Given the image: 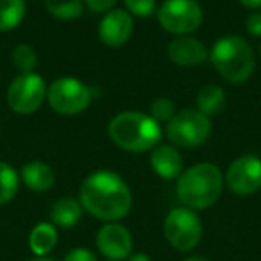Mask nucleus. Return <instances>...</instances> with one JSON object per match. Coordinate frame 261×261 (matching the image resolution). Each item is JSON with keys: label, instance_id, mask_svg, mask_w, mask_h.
<instances>
[{"label": "nucleus", "instance_id": "f257e3e1", "mask_svg": "<svg viewBox=\"0 0 261 261\" xmlns=\"http://www.w3.org/2000/svg\"><path fill=\"white\" fill-rule=\"evenodd\" d=\"M79 202L84 211L98 220L118 222L133 207V193L127 182L111 170H95L79 188Z\"/></svg>", "mask_w": 261, "mask_h": 261}, {"label": "nucleus", "instance_id": "f03ea898", "mask_svg": "<svg viewBox=\"0 0 261 261\" xmlns=\"http://www.w3.org/2000/svg\"><path fill=\"white\" fill-rule=\"evenodd\" d=\"M224 186V175L217 165L197 163L177 177L175 195L185 207L200 211L218 202Z\"/></svg>", "mask_w": 261, "mask_h": 261}, {"label": "nucleus", "instance_id": "7ed1b4c3", "mask_svg": "<svg viewBox=\"0 0 261 261\" xmlns=\"http://www.w3.org/2000/svg\"><path fill=\"white\" fill-rule=\"evenodd\" d=\"M109 140L127 152H147L160 145L163 130L150 115L142 111H122L108 125Z\"/></svg>", "mask_w": 261, "mask_h": 261}, {"label": "nucleus", "instance_id": "20e7f679", "mask_svg": "<svg viewBox=\"0 0 261 261\" xmlns=\"http://www.w3.org/2000/svg\"><path fill=\"white\" fill-rule=\"evenodd\" d=\"M210 61L222 79L231 84H242L252 75L256 56L249 41L236 34H227L213 43Z\"/></svg>", "mask_w": 261, "mask_h": 261}, {"label": "nucleus", "instance_id": "39448f33", "mask_svg": "<svg viewBox=\"0 0 261 261\" xmlns=\"http://www.w3.org/2000/svg\"><path fill=\"white\" fill-rule=\"evenodd\" d=\"M213 123L199 109H182L165 125L168 142L181 149H197L210 140Z\"/></svg>", "mask_w": 261, "mask_h": 261}, {"label": "nucleus", "instance_id": "423d86ee", "mask_svg": "<svg viewBox=\"0 0 261 261\" xmlns=\"http://www.w3.org/2000/svg\"><path fill=\"white\" fill-rule=\"evenodd\" d=\"M93 90L75 77H61L47 88V102L58 115L75 116L90 108Z\"/></svg>", "mask_w": 261, "mask_h": 261}, {"label": "nucleus", "instance_id": "0eeeda50", "mask_svg": "<svg viewBox=\"0 0 261 261\" xmlns=\"http://www.w3.org/2000/svg\"><path fill=\"white\" fill-rule=\"evenodd\" d=\"M156 16L160 25L175 36H190L204 22V11L197 0H165Z\"/></svg>", "mask_w": 261, "mask_h": 261}, {"label": "nucleus", "instance_id": "6e6552de", "mask_svg": "<svg viewBox=\"0 0 261 261\" xmlns=\"http://www.w3.org/2000/svg\"><path fill=\"white\" fill-rule=\"evenodd\" d=\"M47 84L38 73H18L9 83L6 100L13 113L29 116L36 113L47 100Z\"/></svg>", "mask_w": 261, "mask_h": 261}, {"label": "nucleus", "instance_id": "1a4fd4ad", "mask_svg": "<svg viewBox=\"0 0 261 261\" xmlns=\"http://www.w3.org/2000/svg\"><path fill=\"white\" fill-rule=\"evenodd\" d=\"M165 238L181 252L193 250L202 240V222L193 210L185 206L174 207L165 218Z\"/></svg>", "mask_w": 261, "mask_h": 261}, {"label": "nucleus", "instance_id": "9d476101", "mask_svg": "<svg viewBox=\"0 0 261 261\" xmlns=\"http://www.w3.org/2000/svg\"><path fill=\"white\" fill-rule=\"evenodd\" d=\"M224 185L234 195H254L261 190V158L245 154L232 161L224 175Z\"/></svg>", "mask_w": 261, "mask_h": 261}, {"label": "nucleus", "instance_id": "9b49d317", "mask_svg": "<svg viewBox=\"0 0 261 261\" xmlns=\"http://www.w3.org/2000/svg\"><path fill=\"white\" fill-rule=\"evenodd\" d=\"M97 249L109 261H127L133 254V234L125 225L108 222L97 232Z\"/></svg>", "mask_w": 261, "mask_h": 261}, {"label": "nucleus", "instance_id": "f8f14e48", "mask_svg": "<svg viewBox=\"0 0 261 261\" xmlns=\"http://www.w3.org/2000/svg\"><path fill=\"white\" fill-rule=\"evenodd\" d=\"M135 31V20L127 13L125 9H111L102 16L100 23H98V40L106 45V47L118 48L129 41Z\"/></svg>", "mask_w": 261, "mask_h": 261}, {"label": "nucleus", "instance_id": "ddd939ff", "mask_svg": "<svg viewBox=\"0 0 261 261\" xmlns=\"http://www.w3.org/2000/svg\"><path fill=\"white\" fill-rule=\"evenodd\" d=\"M167 56L174 65L192 68L210 59L206 45L192 36H177L167 47Z\"/></svg>", "mask_w": 261, "mask_h": 261}, {"label": "nucleus", "instance_id": "4468645a", "mask_svg": "<svg viewBox=\"0 0 261 261\" xmlns=\"http://www.w3.org/2000/svg\"><path fill=\"white\" fill-rule=\"evenodd\" d=\"M150 168L165 181L177 179L182 174V156L172 143H160L150 150Z\"/></svg>", "mask_w": 261, "mask_h": 261}, {"label": "nucleus", "instance_id": "2eb2a0df", "mask_svg": "<svg viewBox=\"0 0 261 261\" xmlns=\"http://www.w3.org/2000/svg\"><path fill=\"white\" fill-rule=\"evenodd\" d=\"M20 179L31 192H48L56 182V174L52 167L45 161H29L20 170Z\"/></svg>", "mask_w": 261, "mask_h": 261}, {"label": "nucleus", "instance_id": "dca6fc26", "mask_svg": "<svg viewBox=\"0 0 261 261\" xmlns=\"http://www.w3.org/2000/svg\"><path fill=\"white\" fill-rule=\"evenodd\" d=\"M84 207L73 197H61L50 207V220L56 227L72 229L81 222Z\"/></svg>", "mask_w": 261, "mask_h": 261}, {"label": "nucleus", "instance_id": "f3484780", "mask_svg": "<svg viewBox=\"0 0 261 261\" xmlns=\"http://www.w3.org/2000/svg\"><path fill=\"white\" fill-rule=\"evenodd\" d=\"M58 245V227L52 222H40L29 234V247L36 257H45Z\"/></svg>", "mask_w": 261, "mask_h": 261}, {"label": "nucleus", "instance_id": "a211bd4d", "mask_svg": "<svg viewBox=\"0 0 261 261\" xmlns=\"http://www.w3.org/2000/svg\"><path fill=\"white\" fill-rule=\"evenodd\" d=\"M197 108L202 115L206 116H215L218 113L224 111L225 104H227V95L217 84H206L199 90L197 93Z\"/></svg>", "mask_w": 261, "mask_h": 261}, {"label": "nucleus", "instance_id": "6ab92c4d", "mask_svg": "<svg viewBox=\"0 0 261 261\" xmlns=\"http://www.w3.org/2000/svg\"><path fill=\"white\" fill-rule=\"evenodd\" d=\"M25 0H0V33L15 31L25 18Z\"/></svg>", "mask_w": 261, "mask_h": 261}, {"label": "nucleus", "instance_id": "aec40b11", "mask_svg": "<svg viewBox=\"0 0 261 261\" xmlns=\"http://www.w3.org/2000/svg\"><path fill=\"white\" fill-rule=\"evenodd\" d=\"M84 0H45V9L58 20H77L84 13Z\"/></svg>", "mask_w": 261, "mask_h": 261}, {"label": "nucleus", "instance_id": "412c9836", "mask_svg": "<svg viewBox=\"0 0 261 261\" xmlns=\"http://www.w3.org/2000/svg\"><path fill=\"white\" fill-rule=\"evenodd\" d=\"M20 188V174L11 165L0 161V206L11 202Z\"/></svg>", "mask_w": 261, "mask_h": 261}, {"label": "nucleus", "instance_id": "4be33fe9", "mask_svg": "<svg viewBox=\"0 0 261 261\" xmlns=\"http://www.w3.org/2000/svg\"><path fill=\"white\" fill-rule=\"evenodd\" d=\"M11 63L20 73L34 72V68H36V65H38L36 50L27 43L18 45V47H15V50H13V54H11Z\"/></svg>", "mask_w": 261, "mask_h": 261}, {"label": "nucleus", "instance_id": "5701e85b", "mask_svg": "<svg viewBox=\"0 0 261 261\" xmlns=\"http://www.w3.org/2000/svg\"><path fill=\"white\" fill-rule=\"evenodd\" d=\"M149 115L152 116V118L156 120L160 125H161V123H165V125H167V123L170 122L172 118H174L175 106H174V102H172L170 98L160 97V98H156L152 104H150Z\"/></svg>", "mask_w": 261, "mask_h": 261}, {"label": "nucleus", "instance_id": "b1692460", "mask_svg": "<svg viewBox=\"0 0 261 261\" xmlns=\"http://www.w3.org/2000/svg\"><path fill=\"white\" fill-rule=\"evenodd\" d=\"M123 4L130 16H138V18H149L158 11L156 0H123Z\"/></svg>", "mask_w": 261, "mask_h": 261}, {"label": "nucleus", "instance_id": "393cba45", "mask_svg": "<svg viewBox=\"0 0 261 261\" xmlns=\"http://www.w3.org/2000/svg\"><path fill=\"white\" fill-rule=\"evenodd\" d=\"M116 2L118 0H84V6L93 13H108L115 9Z\"/></svg>", "mask_w": 261, "mask_h": 261}, {"label": "nucleus", "instance_id": "a878e982", "mask_svg": "<svg viewBox=\"0 0 261 261\" xmlns=\"http://www.w3.org/2000/svg\"><path fill=\"white\" fill-rule=\"evenodd\" d=\"M245 29L250 36H256V38L261 36V11H254L247 16Z\"/></svg>", "mask_w": 261, "mask_h": 261}, {"label": "nucleus", "instance_id": "bb28decb", "mask_svg": "<svg viewBox=\"0 0 261 261\" xmlns=\"http://www.w3.org/2000/svg\"><path fill=\"white\" fill-rule=\"evenodd\" d=\"M63 261H98V259L91 250L84 249V247H79V249L70 250Z\"/></svg>", "mask_w": 261, "mask_h": 261}, {"label": "nucleus", "instance_id": "cd10ccee", "mask_svg": "<svg viewBox=\"0 0 261 261\" xmlns=\"http://www.w3.org/2000/svg\"><path fill=\"white\" fill-rule=\"evenodd\" d=\"M240 4L247 9H252V11H259L261 9V0H238Z\"/></svg>", "mask_w": 261, "mask_h": 261}, {"label": "nucleus", "instance_id": "c85d7f7f", "mask_svg": "<svg viewBox=\"0 0 261 261\" xmlns=\"http://www.w3.org/2000/svg\"><path fill=\"white\" fill-rule=\"evenodd\" d=\"M127 261H154L149 254H143V252H136V254H130L127 257Z\"/></svg>", "mask_w": 261, "mask_h": 261}, {"label": "nucleus", "instance_id": "c756f323", "mask_svg": "<svg viewBox=\"0 0 261 261\" xmlns=\"http://www.w3.org/2000/svg\"><path fill=\"white\" fill-rule=\"evenodd\" d=\"M182 261H210L207 257H202V256H192V257H186Z\"/></svg>", "mask_w": 261, "mask_h": 261}, {"label": "nucleus", "instance_id": "7c9ffc66", "mask_svg": "<svg viewBox=\"0 0 261 261\" xmlns=\"http://www.w3.org/2000/svg\"><path fill=\"white\" fill-rule=\"evenodd\" d=\"M27 261H56V259H52V257H33V259H27Z\"/></svg>", "mask_w": 261, "mask_h": 261}, {"label": "nucleus", "instance_id": "2f4dec72", "mask_svg": "<svg viewBox=\"0 0 261 261\" xmlns=\"http://www.w3.org/2000/svg\"><path fill=\"white\" fill-rule=\"evenodd\" d=\"M259 58H261V47H259Z\"/></svg>", "mask_w": 261, "mask_h": 261}]
</instances>
